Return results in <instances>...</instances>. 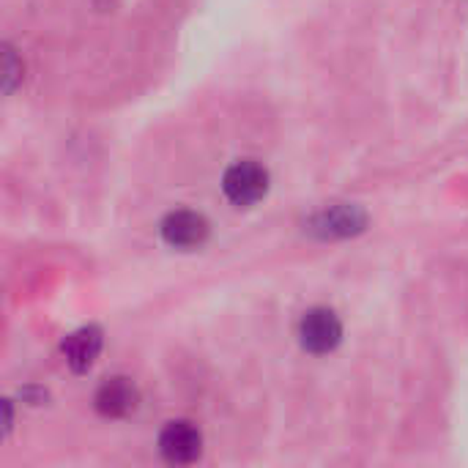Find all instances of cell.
<instances>
[{
	"label": "cell",
	"instance_id": "obj_1",
	"mask_svg": "<svg viewBox=\"0 0 468 468\" xmlns=\"http://www.w3.org/2000/svg\"><path fill=\"white\" fill-rule=\"evenodd\" d=\"M222 186L236 206H252L269 192V170L258 162H239L225 173Z\"/></svg>",
	"mask_w": 468,
	"mask_h": 468
},
{
	"label": "cell",
	"instance_id": "obj_2",
	"mask_svg": "<svg viewBox=\"0 0 468 468\" xmlns=\"http://www.w3.org/2000/svg\"><path fill=\"white\" fill-rule=\"evenodd\" d=\"M299 337H302V346L310 351V354H329L337 348L340 337H343V326L337 321V315L332 310H310L304 318H302V326H299Z\"/></svg>",
	"mask_w": 468,
	"mask_h": 468
},
{
	"label": "cell",
	"instance_id": "obj_3",
	"mask_svg": "<svg viewBox=\"0 0 468 468\" xmlns=\"http://www.w3.org/2000/svg\"><path fill=\"white\" fill-rule=\"evenodd\" d=\"M159 450L170 463H192L200 458L203 436L189 422H170L159 436Z\"/></svg>",
	"mask_w": 468,
	"mask_h": 468
},
{
	"label": "cell",
	"instance_id": "obj_4",
	"mask_svg": "<svg viewBox=\"0 0 468 468\" xmlns=\"http://www.w3.org/2000/svg\"><path fill=\"white\" fill-rule=\"evenodd\" d=\"M162 236L176 250H195L208 239V222L195 211H173L162 222Z\"/></svg>",
	"mask_w": 468,
	"mask_h": 468
},
{
	"label": "cell",
	"instance_id": "obj_5",
	"mask_svg": "<svg viewBox=\"0 0 468 468\" xmlns=\"http://www.w3.org/2000/svg\"><path fill=\"white\" fill-rule=\"evenodd\" d=\"M96 409L112 420L126 417L137 409V389L126 378H110L101 384V389L96 395Z\"/></svg>",
	"mask_w": 468,
	"mask_h": 468
},
{
	"label": "cell",
	"instance_id": "obj_6",
	"mask_svg": "<svg viewBox=\"0 0 468 468\" xmlns=\"http://www.w3.org/2000/svg\"><path fill=\"white\" fill-rule=\"evenodd\" d=\"M99 351H101V332L93 329V326H90V329L74 332V335L66 337V343H63V354H66L69 365H71L77 373L88 370V367L93 365V359L99 356Z\"/></svg>",
	"mask_w": 468,
	"mask_h": 468
}]
</instances>
